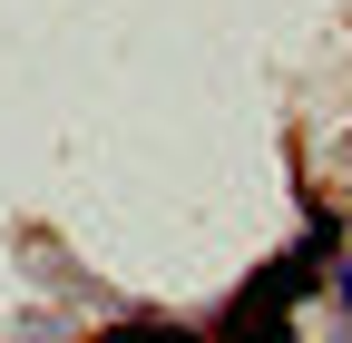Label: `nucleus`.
<instances>
[{
	"label": "nucleus",
	"mask_w": 352,
	"mask_h": 343,
	"mask_svg": "<svg viewBox=\"0 0 352 343\" xmlns=\"http://www.w3.org/2000/svg\"><path fill=\"white\" fill-rule=\"evenodd\" d=\"M108 343H186V333H166V324H118Z\"/></svg>",
	"instance_id": "1"
},
{
	"label": "nucleus",
	"mask_w": 352,
	"mask_h": 343,
	"mask_svg": "<svg viewBox=\"0 0 352 343\" xmlns=\"http://www.w3.org/2000/svg\"><path fill=\"white\" fill-rule=\"evenodd\" d=\"M342 304H352V265H342Z\"/></svg>",
	"instance_id": "2"
}]
</instances>
